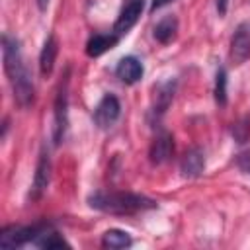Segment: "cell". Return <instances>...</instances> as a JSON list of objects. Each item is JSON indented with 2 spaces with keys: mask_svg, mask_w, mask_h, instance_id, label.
<instances>
[{
  "mask_svg": "<svg viewBox=\"0 0 250 250\" xmlns=\"http://www.w3.org/2000/svg\"><path fill=\"white\" fill-rule=\"evenodd\" d=\"M143 8H145V0H123L121 10H119V16H117V20L113 23L111 33H115L117 37L125 35L139 21Z\"/></svg>",
  "mask_w": 250,
  "mask_h": 250,
  "instance_id": "277c9868",
  "label": "cell"
},
{
  "mask_svg": "<svg viewBox=\"0 0 250 250\" xmlns=\"http://www.w3.org/2000/svg\"><path fill=\"white\" fill-rule=\"evenodd\" d=\"M203 168H205V152H203V148L193 146V148H189L182 156V162H180L182 176H186V178H197L203 172Z\"/></svg>",
  "mask_w": 250,
  "mask_h": 250,
  "instance_id": "30bf717a",
  "label": "cell"
},
{
  "mask_svg": "<svg viewBox=\"0 0 250 250\" xmlns=\"http://www.w3.org/2000/svg\"><path fill=\"white\" fill-rule=\"evenodd\" d=\"M170 2H174V0H152V4H150V12H156V10L164 8V6L170 4Z\"/></svg>",
  "mask_w": 250,
  "mask_h": 250,
  "instance_id": "ffe728a7",
  "label": "cell"
},
{
  "mask_svg": "<svg viewBox=\"0 0 250 250\" xmlns=\"http://www.w3.org/2000/svg\"><path fill=\"white\" fill-rule=\"evenodd\" d=\"M143 72H145L143 62L137 57H131V55L129 57H123L117 62V66H115V76L123 84H135V82H139L143 78Z\"/></svg>",
  "mask_w": 250,
  "mask_h": 250,
  "instance_id": "9c48e42d",
  "label": "cell"
},
{
  "mask_svg": "<svg viewBox=\"0 0 250 250\" xmlns=\"http://www.w3.org/2000/svg\"><path fill=\"white\" fill-rule=\"evenodd\" d=\"M172 150H174V143H172V135L170 133H160L152 145H150V162L152 164H162L166 162L170 156H172Z\"/></svg>",
  "mask_w": 250,
  "mask_h": 250,
  "instance_id": "7c38bea8",
  "label": "cell"
},
{
  "mask_svg": "<svg viewBox=\"0 0 250 250\" xmlns=\"http://www.w3.org/2000/svg\"><path fill=\"white\" fill-rule=\"evenodd\" d=\"M57 53H59V41L51 33V35H47V39H45V43L41 47V53H39V70H41L43 76H49L53 72Z\"/></svg>",
  "mask_w": 250,
  "mask_h": 250,
  "instance_id": "8fae6325",
  "label": "cell"
},
{
  "mask_svg": "<svg viewBox=\"0 0 250 250\" xmlns=\"http://www.w3.org/2000/svg\"><path fill=\"white\" fill-rule=\"evenodd\" d=\"M230 61L234 64H242L248 57H250V20L248 21H242L232 37H230Z\"/></svg>",
  "mask_w": 250,
  "mask_h": 250,
  "instance_id": "8992f818",
  "label": "cell"
},
{
  "mask_svg": "<svg viewBox=\"0 0 250 250\" xmlns=\"http://www.w3.org/2000/svg\"><path fill=\"white\" fill-rule=\"evenodd\" d=\"M33 246H37V248H68L70 244L57 232V230H53V227H49L45 232H41L35 240H33Z\"/></svg>",
  "mask_w": 250,
  "mask_h": 250,
  "instance_id": "e0dca14e",
  "label": "cell"
},
{
  "mask_svg": "<svg viewBox=\"0 0 250 250\" xmlns=\"http://www.w3.org/2000/svg\"><path fill=\"white\" fill-rule=\"evenodd\" d=\"M88 205L102 213L133 215L139 211L154 209L156 201L146 195L129 193V191H94L88 195Z\"/></svg>",
  "mask_w": 250,
  "mask_h": 250,
  "instance_id": "7a4b0ae2",
  "label": "cell"
},
{
  "mask_svg": "<svg viewBox=\"0 0 250 250\" xmlns=\"http://www.w3.org/2000/svg\"><path fill=\"white\" fill-rule=\"evenodd\" d=\"M236 164H238V168H240L242 172L250 174V150H248V152H244V154H238Z\"/></svg>",
  "mask_w": 250,
  "mask_h": 250,
  "instance_id": "d6986e66",
  "label": "cell"
},
{
  "mask_svg": "<svg viewBox=\"0 0 250 250\" xmlns=\"http://www.w3.org/2000/svg\"><path fill=\"white\" fill-rule=\"evenodd\" d=\"M35 2H37V8H39L41 12H45L47 6H49V0H35Z\"/></svg>",
  "mask_w": 250,
  "mask_h": 250,
  "instance_id": "7402d4cb",
  "label": "cell"
},
{
  "mask_svg": "<svg viewBox=\"0 0 250 250\" xmlns=\"http://www.w3.org/2000/svg\"><path fill=\"white\" fill-rule=\"evenodd\" d=\"M215 4H217V12H219V16H225V14H227V6H229V0H217Z\"/></svg>",
  "mask_w": 250,
  "mask_h": 250,
  "instance_id": "44dd1931",
  "label": "cell"
},
{
  "mask_svg": "<svg viewBox=\"0 0 250 250\" xmlns=\"http://www.w3.org/2000/svg\"><path fill=\"white\" fill-rule=\"evenodd\" d=\"M215 102L219 105L227 104V70L221 66L215 76Z\"/></svg>",
  "mask_w": 250,
  "mask_h": 250,
  "instance_id": "ac0fdd59",
  "label": "cell"
},
{
  "mask_svg": "<svg viewBox=\"0 0 250 250\" xmlns=\"http://www.w3.org/2000/svg\"><path fill=\"white\" fill-rule=\"evenodd\" d=\"M49 180H51V158H49V152L43 148L41 154H39V160H37L35 176H33V188H31V193H29L31 199L41 197V193L49 186Z\"/></svg>",
  "mask_w": 250,
  "mask_h": 250,
  "instance_id": "ba28073f",
  "label": "cell"
},
{
  "mask_svg": "<svg viewBox=\"0 0 250 250\" xmlns=\"http://www.w3.org/2000/svg\"><path fill=\"white\" fill-rule=\"evenodd\" d=\"M51 227V223L47 221H41V223H33V225H25V227H6L0 234V246L2 248H18V246H23L27 242L33 244V240L45 232L47 229Z\"/></svg>",
  "mask_w": 250,
  "mask_h": 250,
  "instance_id": "3957f363",
  "label": "cell"
},
{
  "mask_svg": "<svg viewBox=\"0 0 250 250\" xmlns=\"http://www.w3.org/2000/svg\"><path fill=\"white\" fill-rule=\"evenodd\" d=\"M2 55H4V70L14 90V100L18 102V105L29 107L33 102L35 88L31 82V74L23 62L20 41L10 33L2 35Z\"/></svg>",
  "mask_w": 250,
  "mask_h": 250,
  "instance_id": "6da1fadb",
  "label": "cell"
},
{
  "mask_svg": "<svg viewBox=\"0 0 250 250\" xmlns=\"http://www.w3.org/2000/svg\"><path fill=\"white\" fill-rule=\"evenodd\" d=\"M154 39L158 41V43H170L174 37H176V33H178V20H176V16H166V18H162L156 25H154Z\"/></svg>",
  "mask_w": 250,
  "mask_h": 250,
  "instance_id": "5bb4252c",
  "label": "cell"
},
{
  "mask_svg": "<svg viewBox=\"0 0 250 250\" xmlns=\"http://www.w3.org/2000/svg\"><path fill=\"white\" fill-rule=\"evenodd\" d=\"M121 115V104L113 94H105L94 109V123L100 129H109Z\"/></svg>",
  "mask_w": 250,
  "mask_h": 250,
  "instance_id": "5b68a950",
  "label": "cell"
},
{
  "mask_svg": "<svg viewBox=\"0 0 250 250\" xmlns=\"http://www.w3.org/2000/svg\"><path fill=\"white\" fill-rule=\"evenodd\" d=\"M117 41H119V37L115 33H96L86 43V55L88 57H100L105 51L113 49Z\"/></svg>",
  "mask_w": 250,
  "mask_h": 250,
  "instance_id": "4fadbf2b",
  "label": "cell"
},
{
  "mask_svg": "<svg viewBox=\"0 0 250 250\" xmlns=\"http://www.w3.org/2000/svg\"><path fill=\"white\" fill-rule=\"evenodd\" d=\"M66 84L68 82L64 80L62 88L59 90L57 100H55V121H53V143L55 145H61V141L64 139V131H66V123H68V117H66V105H68Z\"/></svg>",
  "mask_w": 250,
  "mask_h": 250,
  "instance_id": "52a82bcc",
  "label": "cell"
},
{
  "mask_svg": "<svg viewBox=\"0 0 250 250\" xmlns=\"http://www.w3.org/2000/svg\"><path fill=\"white\" fill-rule=\"evenodd\" d=\"M102 244L105 248H113V250H119V248H129L133 244L129 232L125 230H119V229H109L104 232L102 236Z\"/></svg>",
  "mask_w": 250,
  "mask_h": 250,
  "instance_id": "2e32d148",
  "label": "cell"
},
{
  "mask_svg": "<svg viewBox=\"0 0 250 250\" xmlns=\"http://www.w3.org/2000/svg\"><path fill=\"white\" fill-rule=\"evenodd\" d=\"M154 94H156V96H154L152 113L162 115V113L166 111V107L170 105L172 98H174V82H172V80H168V82L158 84V86H156V90H154Z\"/></svg>",
  "mask_w": 250,
  "mask_h": 250,
  "instance_id": "9a60e30c",
  "label": "cell"
}]
</instances>
